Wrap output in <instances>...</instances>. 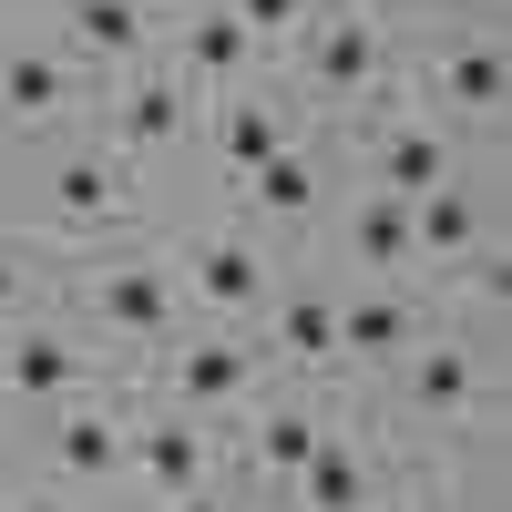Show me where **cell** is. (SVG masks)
Segmentation results:
<instances>
[{"label": "cell", "mask_w": 512, "mask_h": 512, "mask_svg": "<svg viewBox=\"0 0 512 512\" xmlns=\"http://www.w3.org/2000/svg\"><path fill=\"white\" fill-rule=\"evenodd\" d=\"M52 318L82 328L123 379H134L154 349H175V338L195 328V308H185V277H175L164 226L123 236V246H93V256H62L52 267Z\"/></svg>", "instance_id": "cell-1"}, {"label": "cell", "mask_w": 512, "mask_h": 512, "mask_svg": "<svg viewBox=\"0 0 512 512\" xmlns=\"http://www.w3.org/2000/svg\"><path fill=\"white\" fill-rule=\"evenodd\" d=\"M11 226H21L31 246H52V256H93V246H123V236H144V226H164V216H154V185H144L113 144L52 134V144L21 154V216H11Z\"/></svg>", "instance_id": "cell-2"}, {"label": "cell", "mask_w": 512, "mask_h": 512, "mask_svg": "<svg viewBox=\"0 0 512 512\" xmlns=\"http://www.w3.org/2000/svg\"><path fill=\"white\" fill-rule=\"evenodd\" d=\"M400 93L420 113H441L472 154H502V103H512V41L492 21V0H461V11L400 31Z\"/></svg>", "instance_id": "cell-3"}, {"label": "cell", "mask_w": 512, "mask_h": 512, "mask_svg": "<svg viewBox=\"0 0 512 512\" xmlns=\"http://www.w3.org/2000/svg\"><path fill=\"white\" fill-rule=\"evenodd\" d=\"M277 93L297 103V123H349L369 103L400 93V31L369 21L359 0H328V11L297 31V52L277 62Z\"/></svg>", "instance_id": "cell-4"}, {"label": "cell", "mask_w": 512, "mask_h": 512, "mask_svg": "<svg viewBox=\"0 0 512 512\" xmlns=\"http://www.w3.org/2000/svg\"><path fill=\"white\" fill-rule=\"evenodd\" d=\"M21 482L31 492H52L62 512H93L103 492H123V431H134V379L123 390H93V400H62V410H41L21 420Z\"/></svg>", "instance_id": "cell-5"}, {"label": "cell", "mask_w": 512, "mask_h": 512, "mask_svg": "<svg viewBox=\"0 0 512 512\" xmlns=\"http://www.w3.org/2000/svg\"><path fill=\"white\" fill-rule=\"evenodd\" d=\"M195 123H205V93L175 72V62H134V72H113L103 93H93V123L82 134L93 144H113L134 175L154 185V175H175V164H195Z\"/></svg>", "instance_id": "cell-6"}, {"label": "cell", "mask_w": 512, "mask_h": 512, "mask_svg": "<svg viewBox=\"0 0 512 512\" xmlns=\"http://www.w3.org/2000/svg\"><path fill=\"white\" fill-rule=\"evenodd\" d=\"M164 246H175V277H185V308L195 328H256V308L277 297V277L297 267V256H277L256 226L236 216H205V226H164Z\"/></svg>", "instance_id": "cell-7"}, {"label": "cell", "mask_w": 512, "mask_h": 512, "mask_svg": "<svg viewBox=\"0 0 512 512\" xmlns=\"http://www.w3.org/2000/svg\"><path fill=\"white\" fill-rule=\"evenodd\" d=\"M134 390L164 400V410H195V420H246L277 390V369H267V349H256L246 328H185L175 349H154L134 369Z\"/></svg>", "instance_id": "cell-8"}, {"label": "cell", "mask_w": 512, "mask_h": 512, "mask_svg": "<svg viewBox=\"0 0 512 512\" xmlns=\"http://www.w3.org/2000/svg\"><path fill=\"white\" fill-rule=\"evenodd\" d=\"M328 195H338V164H328V134L318 123H297V134L256 164L246 185H226V216L236 226H256L277 256H308V236H318V216H328Z\"/></svg>", "instance_id": "cell-9"}, {"label": "cell", "mask_w": 512, "mask_h": 512, "mask_svg": "<svg viewBox=\"0 0 512 512\" xmlns=\"http://www.w3.org/2000/svg\"><path fill=\"white\" fill-rule=\"evenodd\" d=\"M93 123V82L62 52L52 31H0V144L31 154L52 134H82Z\"/></svg>", "instance_id": "cell-10"}, {"label": "cell", "mask_w": 512, "mask_h": 512, "mask_svg": "<svg viewBox=\"0 0 512 512\" xmlns=\"http://www.w3.org/2000/svg\"><path fill=\"white\" fill-rule=\"evenodd\" d=\"M93 390H123V369L82 328H62L52 308L21 318V328H0V410H11V420H41V410L93 400Z\"/></svg>", "instance_id": "cell-11"}, {"label": "cell", "mask_w": 512, "mask_h": 512, "mask_svg": "<svg viewBox=\"0 0 512 512\" xmlns=\"http://www.w3.org/2000/svg\"><path fill=\"white\" fill-rule=\"evenodd\" d=\"M246 338L267 349V369L287 379V390H338V277L318 267V256H297Z\"/></svg>", "instance_id": "cell-12"}, {"label": "cell", "mask_w": 512, "mask_h": 512, "mask_svg": "<svg viewBox=\"0 0 512 512\" xmlns=\"http://www.w3.org/2000/svg\"><path fill=\"white\" fill-rule=\"evenodd\" d=\"M502 256V164H472L431 195H410V267L420 287H451L461 267Z\"/></svg>", "instance_id": "cell-13"}, {"label": "cell", "mask_w": 512, "mask_h": 512, "mask_svg": "<svg viewBox=\"0 0 512 512\" xmlns=\"http://www.w3.org/2000/svg\"><path fill=\"white\" fill-rule=\"evenodd\" d=\"M226 482V420H195V410H164L134 390V431H123V492L144 512L175 502V492H205Z\"/></svg>", "instance_id": "cell-14"}, {"label": "cell", "mask_w": 512, "mask_h": 512, "mask_svg": "<svg viewBox=\"0 0 512 512\" xmlns=\"http://www.w3.org/2000/svg\"><path fill=\"white\" fill-rule=\"evenodd\" d=\"M431 318H441V287L420 277H338V390L359 400Z\"/></svg>", "instance_id": "cell-15"}, {"label": "cell", "mask_w": 512, "mask_h": 512, "mask_svg": "<svg viewBox=\"0 0 512 512\" xmlns=\"http://www.w3.org/2000/svg\"><path fill=\"white\" fill-rule=\"evenodd\" d=\"M164 62H175L205 103L226 93H256V82H277V62L246 41V21L226 11V0H175V21H164Z\"/></svg>", "instance_id": "cell-16"}, {"label": "cell", "mask_w": 512, "mask_h": 512, "mask_svg": "<svg viewBox=\"0 0 512 512\" xmlns=\"http://www.w3.org/2000/svg\"><path fill=\"white\" fill-rule=\"evenodd\" d=\"M164 21H175V0H62V11H52V41L82 62V82L103 93L113 72H134V62L164 52Z\"/></svg>", "instance_id": "cell-17"}, {"label": "cell", "mask_w": 512, "mask_h": 512, "mask_svg": "<svg viewBox=\"0 0 512 512\" xmlns=\"http://www.w3.org/2000/svg\"><path fill=\"white\" fill-rule=\"evenodd\" d=\"M287 134H297V103L277 93V82H256V93L205 103V123H195V164H205L216 185H246V175H256V164H267Z\"/></svg>", "instance_id": "cell-18"}, {"label": "cell", "mask_w": 512, "mask_h": 512, "mask_svg": "<svg viewBox=\"0 0 512 512\" xmlns=\"http://www.w3.org/2000/svg\"><path fill=\"white\" fill-rule=\"evenodd\" d=\"M390 472H400V451L349 420V431H338V441L308 461V472L287 482V512H369L379 492H390Z\"/></svg>", "instance_id": "cell-19"}, {"label": "cell", "mask_w": 512, "mask_h": 512, "mask_svg": "<svg viewBox=\"0 0 512 512\" xmlns=\"http://www.w3.org/2000/svg\"><path fill=\"white\" fill-rule=\"evenodd\" d=\"M52 267H62L52 246H31L21 226H0V328H21V318L52 308Z\"/></svg>", "instance_id": "cell-20"}, {"label": "cell", "mask_w": 512, "mask_h": 512, "mask_svg": "<svg viewBox=\"0 0 512 512\" xmlns=\"http://www.w3.org/2000/svg\"><path fill=\"white\" fill-rule=\"evenodd\" d=\"M226 11L246 21V41H256L267 62H287V52H297V31H308V21L328 11V0H226Z\"/></svg>", "instance_id": "cell-21"}, {"label": "cell", "mask_w": 512, "mask_h": 512, "mask_svg": "<svg viewBox=\"0 0 512 512\" xmlns=\"http://www.w3.org/2000/svg\"><path fill=\"white\" fill-rule=\"evenodd\" d=\"M369 21H390V31H420V21H441V11H461V0H359Z\"/></svg>", "instance_id": "cell-22"}, {"label": "cell", "mask_w": 512, "mask_h": 512, "mask_svg": "<svg viewBox=\"0 0 512 512\" xmlns=\"http://www.w3.org/2000/svg\"><path fill=\"white\" fill-rule=\"evenodd\" d=\"M154 512H246L236 482H205V492H175V502H154Z\"/></svg>", "instance_id": "cell-23"}, {"label": "cell", "mask_w": 512, "mask_h": 512, "mask_svg": "<svg viewBox=\"0 0 512 512\" xmlns=\"http://www.w3.org/2000/svg\"><path fill=\"white\" fill-rule=\"evenodd\" d=\"M0 512H62V502H52V492H31L21 472H0Z\"/></svg>", "instance_id": "cell-24"}, {"label": "cell", "mask_w": 512, "mask_h": 512, "mask_svg": "<svg viewBox=\"0 0 512 512\" xmlns=\"http://www.w3.org/2000/svg\"><path fill=\"white\" fill-rule=\"evenodd\" d=\"M11 11H62V0H11Z\"/></svg>", "instance_id": "cell-25"}, {"label": "cell", "mask_w": 512, "mask_h": 512, "mask_svg": "<svg viewBox=\"0 0 512 512\" xmlns=\"http://www.w3.org/2000/svg\"><path fill=\"white\" fill-rule=\"evenodd\" d=\"M246 512H287V502H246Z\"/></svg>", "instance_id": "cell-26"}]
</instances>
